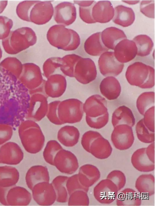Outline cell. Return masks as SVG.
Returning <instances> with one entry per match:
<instances>
[{"label": "cell", "instance_id": "obj_1", "mask_svg": "<svg viewBox=\"0 0 155 206\" xmlns=\"http://www.w3.org/2000/svg\"><path fill=\"white\" fill-rule=\"evenodd\" d=\"M16 11L21 19L41 25L51 19L54 9L49 1H25L18 5Z\"/></svg>", "mask_w": 155, "mask_h": 206}, {"label": "cell", "instance_id": "obj_2", "mask_svg": "<svg viewBox=\"0 0 155 206\" xmlns=\"http://www.w3.org/2000/svg\"><path fill=\"white\" fill-rule=\"evenodd\" d=\"M37 37L30 28L22 27L11 31L2 41L5 51L8 53L15 54L34 45Z\"/></svg>", "mask_w": 155, "mask_h": 206}, {"label": "cell", "instance_id": "obj_3", "mask_svg": "<svg viewBox=\"0 0 155 206\" xmlns=\"http://www.w3.org/2000/svg\"><path fill=\"white\" fill-rule=\"evenodd\" d=\"M47 39L52 46L66 50L77 49L80 43L78 33L73 30L65 27L63 25H55L49 29Z\"/></svg>", "mask_w": 155, "mask_h": 206}, {"label": "cell", "instance_id": "obj_4", "mask_svg": "<svg viewBox=\"0 0 155 206\" xmlns=\"http://www.w3.org/2000/svg\"><path fill=\"white\" fill-rule=\"evenodd\" d=\"M54 18L57 23L68 26L74 21L76 17L75 7L70 2H61L54 8Z\"/></svg>", "mask_w": 155, "mask_h": 206}, {"label": "cell", "instance_id": "obj_5", "mask_svg": "<svg viewBox=\"0 0 155 206\" xmlns=\"http://www.w3.org/2000/svg\"><path fill=\"white\" fill-rule=\"evenodd\" d=\"M100 71L102 74H118L122 71L124 64L115 58L114 52L106 51L102 53L98 61ZM109 74H108V75Z\"/></svg>", "mask_w": 155, "mask_h": 206}, {"label": "cell", "instance_id": "obj_6", "mask_svg": "<svg viewBox=\"0 0 155 206\" xmlns=\"http://www.w3.org/2000/svg\"><path fill=\"white\" fill-rule=\"evenodd\" d=\"M23 157L21 149L14 143L8 142L0 147V163L17 165L20 163Z\"/></svg>", "mask_w": 155, "mask_h": 206}, {"label": "cell", "instance_id": "obj_7", "mask_svg": "<svg viewBox=\"0 0 155 206\" xmlns=\"http://www.w3.org/2000/svg\"><path fill=\"white\" fill-rule=\"evenodd\" d=\"M114 50L115 58L121 63L127 62L133 59L137 51L135 42L127 39L120 41Z\"/></svg>", "mask_w": 155, "mask_h": 206}, {"label": "cell", "instance_id": "obj_8", "mask_svg": "<svg viewBox=\"0 0 155 206\" xmlns=\"http://www.w3.org/2000/svg\"><path fill=\"white\" fill-rule=\"evenodd\" d=\"M114 10L111 2L108 0L100 1L94 5L92 17L96 22L105 23L113 19Z\"/></svg>", "mask_w": 155, "mask_h": 206}, {"label": "cell", "instance_id": "obj_9", "mask_svg": "<svg viewBox=\"0 0 155 206\" xmlns=\"http://www.w3.org/2000/svg\"><path fill=\"white\" fill-rule=\"evenodd\" d=\"M31 199L30 193L25 188L13 186L8 189L6 196L7 205H27Z\"/></svg>", "mask_w": 155, "mask_h": 206}, {"label": "cell", "instance_id": "obj_10", "mask_svg": "<svg viewBox=\"0 0 155 206\" xmlns=\"http://www.w3.org/2000/svg\"><path fill=\"white\" fill-rule=\"evenodd\" d=\"M101 37L104 46L108 49L114 50L117 44L120 41L127 38L124 32L115 27H110L101 33Z\"/></svg>", "mask_w": 155, "mask_h": 206}, {"label": "cell", "instance_id": "obj_11", "mask_svg": "<svg viewBox=\"0 0 155 206\" xmlns=\"http://www.w3.org/2000/svg\"><path fill=\"white\" fill-rule=\"evenodd\" d=\"M23 64L17 58L8 57L0 63V71L3 74L18 80L22 72Z\"/></svg>", "mask_w": 155, "mask_h": 206}, {"label": "cell", "instance_id": "obj_12", "mask_svg": "<svg viewBox=\"0 0 155 206\" xmlns=\"http://www.w3.org/2000/svg\"><path fill=\"white\" fill-rule=\"evenodd\" d=\"M114 10V14L112 20L115 24L126 27L133 23L135 15L131 8L120 5L115 7Z\"/></svg>", "mask_w": 155, "mask_h": 206}, {"label": "cell", "instance_id": "obj_13", "mask_svg": "<svg viewBox=\"0 0 155 206\" xmlns=\"http://www.w3.org/2000/svg\"><path fill=\"white\" fill-rule=\"evenodd\" d=\"M101 32L94 33L85 41L84 48L86 52L92 56H98L108 50L103 44L101 37Z\"/></svg>", "mask_w": 155, "mask_h": 206}, {"label": "cell", "instance_id": "obj_14", "mask_svg": "<svg viewBox=\"0 0 155 206\" xmlns=\"http://www.w3.org/2000/svg\"><path fill=\"white\" fill-rule=\"evenodd\" d=\"M19 179V173L15 167L5 166H0V186L4 187L15 186Z\"/></svg>", "mask_w": 155, "mask_h": 206}, {"label": "cell", "instance_id": "obj_15", "mask_svg": "<svg viewBox=\"0 0 155 206\" xmlns=\"http://www.w3.org/2000/svg\"><path fill=\"white\" fill-rule=\"evenodd\" d=\"M137 49V55L141 56L148 55L151 52L153 43L151 39L146 35H139L135 36L133 40Z\"/></svg>", "mask_w": 155, "mask_h": 206}, {"label": "cell", "instance_id": "obj_16", "mask_svg": "<svg viewBox=\"0 0 155 206\" xmlns=\"http://www.w3.org/2000/svg\"><path fill=\"white\" fill-rule=\"evenodd\" d=\"M74 3L79 5V14L81 19L88 24L96 23L92 14V10L96 3L95 1H74Z\"/></svg>", "mask_w": 155, "mask_h": 206}, {"label": "cell", "instance_id": "obj_17", "mask_svg": "<svg viewBox=\"0 0 155 206\" xmlns=\"http://www.w3.org/2000/svg\"><path fill=\"white\" fill-rule=\"evenodd\" d=\"M121 113L117 109L114 113L112 123L114 127L119 125H127L132 127L135 124V119L131 110L128 108L126 113L122 111Z\"/></svg>", "mask_w": 155, "mask_h": 206}, {"label": "cell", "instance_id": "obj_18", "mask_svg": "<svg viewBox=\"0 0 155 206\" xmlns=\"http://www.w3.org/2000/svg\"><path fill=\"white\" fill-rule=\"evenodd\" d=\"M100 86V88L102 95L109 100L117 99L120 93L116 92V85L114 83H104L101 81Z\"/></svg>", "mask_w": 155, "mask_h": 206}, {"label": "cell", "instance_id": "obj_19", "mask_svg": "<svg viewBox=\"0 0 155 206\" xmlns=\"http://www.w3.org/2000/svg\"><path fill=\"white\" fill-rule=\"evenodd\" d=\"M12 21L8 17L0 16V40H4L9 35L12 27Z\"/></svg>", "mask_w": 155, "mask_h": 206}, {"label": "cell", "instance_id": "obj_20", "mask_svg": "<svg viewBox=\"0 0 155 206\" xmlns=\"http://www.w3.org/2000/svg\"><path fill=\"white\" fill-rule=\"evenodd\" d=\"M141 12L146 16L154 18V0H143L140 5Z\"/></svg>", "mask_w": 155, "mask_h": 206}, {"label": "cell", "instance_id": "obj_21", "mask_svg": "<svg viewBox=\"0 0 155 206\" xmlns=\"http://www.w3.org/2000/svg\"><path fill=\"white\" fill-rule=\"evenodd\" d=\"M8 1L0 0V14L5 10L7 5Z\"/></svg>", "mask_w": 155, "mask_h": 206}, {"label": "cell", "instance_id": "obj_22", "mask_svg": "<svg viewBox=\"0 0 155 206\" xmlns=\"http://www.w3.org/2000/svg\"><path fill=\"white\" fill-rule=\"evenodd\" d=\"M129 5H134L139 2L140 1H122Z\"/></svg>", "mask_w": 155, "mask_h": 206}, {"label": "cell", "instance_id": "obj_23", "mask_svg": "<svg viewBox=\"0 0 155 206\" xmlns=\"http://www.w3.org/2000/svg\"><path fill=\"white\" fill-rule=\"evenodd\" d=\"M2 56V51L0 47V60Z\"/></svg>", "mask_w": 155, "mask_h": 206}]
</instances>
